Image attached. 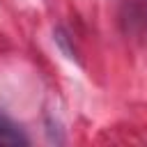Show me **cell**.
Returning <instances> with one entry per match:
<instances>
[{"label":"cell","mask_w":147,"mask_h":147,"mask_svg":"<svg viewBox=\"0 0 147 147\" xmlns=\"http://www.w3.org/2000/svg\"><path fill=\"white\" fill-rule=\"evenodd\" d=\"M25 142L28 140L18 131V126L5 115H0V145H25Z\"/></svg>","instance_id":"6da1fadb"}]
</instances>
